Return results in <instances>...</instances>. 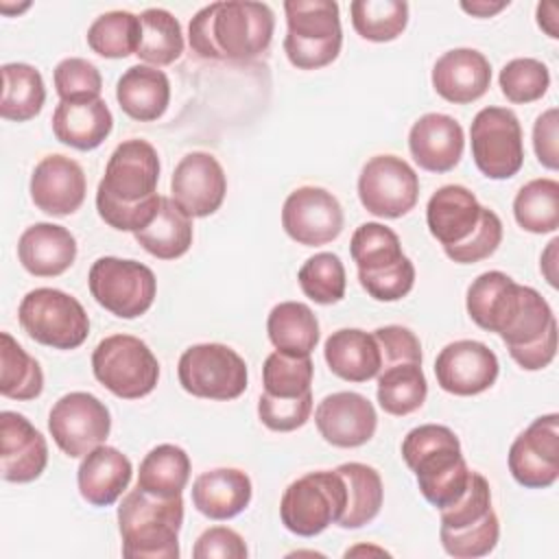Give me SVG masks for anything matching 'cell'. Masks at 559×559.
<instances>
[{
	"label": "cell",
	"mask_w": 559,
	"mask_h": 559,
	"mask_svg": "<svg viewBox=\"0 0 559 559\" xmlns=\"http://www.w3.org/2000/svg\"><path fill=\"white\" fill-rule=\"evenodd\" d=\"M159 181V157L153 144L140 138L120 142L107 159L105 175L96 190L98 216L118 231L144 229L162 197L155 192Z\"/></svg>",
	"instance_id": "1"
},
{
	"label": "cell",
	"mask_w": 559,
	"mask_h": 559,
	"mask_svg": "<svg viewBox=\"0 0 559 559\" xmlns=\"http://www.w3.org/2000/svg\"><path fill=\"white\" fill-rule=\"evenodd\" d=\"M469 319L496 332L507 349L537 343L557 321L548 301L531 286L518 284L502 271L480 273L467 288Z\"/></svg>",
	"instance_id": "2"
},
{
	"label": "cell",
	"mask_w": 559,
	"mask_h": 559,
	"mask_svg": "<svg viewBox=\"0 0 559 559\" xmlns=\"http://www.w3.org/2000/svg\"><path fill=\"white\" fill-rule=\"evenodd\" d=\"M273 31L275 15L264 2H212L190 20L188 41L201 59L247 61L269 48Z\"/></svg>",
	"instance_id": "3"
},
{
	"label": "cell",
	"mask_w": 559,
	"mask_h": 559,
	"mask_svg": "<svg viewBox=\"0 0 559 559\" xmlns=\"http://www.w3.org/2000/svg\"><path fill=\"white\" fill-rule=\"evenodd\" d=\"M402 459L415 474L421 496L437 509L456 502L467 489L472 469L461 454L459 437L441 424H421L406 432Z\"/></svg>",
	"instance_id": "4"
},
{
	"label": "cell",
	"mask_w": 559,
	"mask_h": 559,
	"mask_svg": "<svg viewBox=\"0 0 559 559\" xmlns=\"http://www.w3.org/2000/svg\"><path fill=\"white\" fill-rule=\"evenodd\" d=\"M183 524L181 496L159 498L131 489L118 507V531L127 559H177Z\"/></svg>",
	"instance_id": "5"
},
{
	"label": "cell",
	"mask_w": 559,
	"mask_h": 559,
	"mask_svg": "<svg viewBox=\"0 0 559 559\" xmlns=\"http://www.w3.org/2000/svg\"><path fill=\"white\" fill-rule=\"evenodd\" d=\"M284 52L299 70L332 63L343 46L338 4L334 0H286Z\"/></svg>",
	"instance_id": "6"
},
{
	"label": "cell",
	"mask_w": 559,
	"mask_h": 559,
	"mask_svg": "<svg viewBox=\"0 0 559 559\" xmlns=\"http://www.w3.org/2000/svg\"><path fill=\"white\" fill-rule=\"evenodd\" d=\"M347 504L345 480L336 469L308 472L293 480L280 500L282 524L299 535L314 537L330 524H338Z\"/></svg>",
	"instance_id": "7"
},
{
	"label": "cell",
	"mask_w": 559,
	"mask_h": 559,
	"mask_svg": "<svg viewBox=\"0 0 559 559\" xmlns=\"http://www.w3.org/2000/svg\"><path fill=\"white\" fill-rule=\"evenodd\" d=\"M94 378L122 400L148 395L159 380V362L148 345L131 334L103 338L92 354Z\"/></svg>",
	"instance_id": "8"
},
{
	"label": "cell",
	"mask_w": 559,
	"mask_h": 559,
	"mask_svg": "<svg viewBox=\"0 0 559 559\" xmlns=\"http://www.w3.org/2000/svg\"><path fill=\"white\" fill-rule=\"evenodd\" d=\"M22 330L55 349H76L90 334V319L81 301L59 288H35L17 308Z\"/></svg>",
	"instance_id": "9"
},
{
	"label": "cell",
	"mask_w": 559,
	"mask_h": 559,
	"mask_svg": "<svg viewBox=\"0 0 559 559\" xmlns=\"http://www.w3.org/2000/svg\"><path fill=\"white\" fill-rule=\"evenodd\" d=\"M179 384L186 393L205 400H236L247 389V362L223 343H199L188 347L177 365Z\"/></svg>",
	"instance_id": "10"
},
{
	"label": "cell",
	"mask_w": 559,
	"mask_h": 559,
	"mask_svg": "<svg viewBox=\"0 0 559 559\" xmlns=\"http://www.w3.org/2000/svg\"><path fill=\"white\" fill-rule=\"evenodd\" d=\"M87 286L96 304L120 319L144 314L157 293V280L146 264L114 255L98 258L90 266Z\"/></svg>",
	"instance_id": "11"
},
{
	"label": "cell",
	"mask_w": 559,
	"mask_h": 559,
	"mask_svg": "<svg viewBox=\"0 0 559 559\" xmlns=\"http://www.w3.org/2000/svg\"><path fill=\"white\" fill-rule=\"evenodd\" d=\"M472 157L489 179H509L524 164V142L518 116L507 107L480 109L469 127Z\"/></svg>",
	"instance_id": "12"
},
{
	"label": "cell",
	"mask_w": 559,
	"mask_h": 559,
	"mask_svg": "<svg viewBox=\"0 0 559 559\" xmlns=\"http://www.w3.org/2000/svg\"><path fill=\"white\" fill-rule=\"evenodd\" d=\"M48 430L63 454L79 459L105 443L111 430V415L96 395L72 391L52 404Z\"/></svg>",
	"instance_id": "13"
},
{
	"label": "cell",
	"mask_w": 559,
	"mask_h": 559,
	"mask_svg": "<svg viewBox=\"0 0 559 559\" xmlns=\"http://www.w3.org/2000/svg\"><path fill=\"white\" fill-rule=\"evenodd\" d=\"M358 199L373 216L400 218L419 199V177L397 155H373L358 175Z\"/></svg>",
	"instance_id": "14"
},
{
	"label": "cell",
	"mask_w": 559,
	"mask_h": 559,
	"mask_svg": "<svg viewBox=\"0 0 559 559\" xmlns=\"http://www.w3.org/2000/svg\"><path fill=\"white\" fill-rule=\"evenodd\" d=\"M343 207L338 199L319 186L293 190L282 207L284 231L304 247L328 245L343 231Z\"/></svg>",
	"instance_id": "15"
},
{
	"label": "cell",
	"mask_w": 559,
	"mask_h": 559,
	"mask_svg": "<svg viewBox=\"0 0 559 559\" xmlns=\"http://www.w3.org/2000/svg\"><path fill=\"white\" fill-rule=\"evenodd\" d=\"M509 472L528 489H546L559 478V415L537 417L509 448Z\"/></svg>",
	"instance_id": "16"
},
{
	"label": "cell",
	"mask_w": 559,
	"mask_h": 559,
	"mask_svg": "<svg viewBox=\"0 0 559 559\" xmlns=\"http://www.w3.org/2000/svg\"><path fill=\"white\" fill-rule=\"evenodd\" d=\"M227 192V177L212 153L192 151L179 159L170 179V199L190 216L214 214Z\"/></svg>",
	"instance_id": "17"
},
{
	"label": "cell",
	"mask_w": 559,
	"mask_h": 559,
	"mask_svg": "<svg viewBox=\"0 0 559 559\" xmlns=\"http://www.w3.org/2000/svg\"><path fill=\"white\" fill-rule=\"evenodd\" d=\"M500 365L496 354L480 341L463 338L448 343L435 360L437 384L452 395H478L493 386Z\"/></svg>",
	"instance_id": "18"
},
{
	"label": "cell",
	"mask_w": 559,
	"mask_h": 559,
	"mask_svg": "<svg viewBox=\"0 0 559 559\" xmlns=\"http://www.w3.org/2000/svg\"><path fill=\"white\" fill-rule=\"evenodd\" d=\"M314 424L328 443L336 448H358L373 437L378 415L365 395L338 391L317 404Z\"/></svg>",
	"instance_id": "19"
},
{
	"label": "cell",
	"mask_w": 559,
	"mask_h": 559,
	"mask_svg": "<svg viewBox=\"0 0 559 559\" xmlns=\"http://www.w3.org/2000/svg\"><path fill=\"white\" fill-rule=\"evenodd\" d=\"M87 192L85 173L72 157L46 155L31 175V199L35 207L50 216L74 214Z\"/></svg>",
	"instance_id": "20"
},
{
	"label": "cell",
	"mask_w": 559,
	"mask_h": 559,
	"mask_svg": "<svg viewBox=\"0 0 559 559\" xmlns=\"http://www.w3.org/2000/svg\"><path fill=\"white\" fill-rule=\"evenodd\" d=\"M48 463L44 435L20 413H0V467L9 483H31L41 476Z\"/></svg>",
	"instance_id": "21"
},
{
	"label": "cell",
	"mask_w": 559,
	"mask_h": 559,
	"mask_svg": "<svg viewBox=\"0 0 559 559\" xmlns=\"http://www.w3.org/2000/svg\"><path fill=\"white\" fill-rule=\"evenodd\" d=\"M435 92L454 105L478 100L491 83L489 59L476 48H452L432 66Z\"/></svg>",
	"instance_id": "22"
},
{
	"label": "cell",
	"mask_w": 559,
	"mask_h": 559,
	"mask_svg": "<svg viewBox=\"0 0 559 559\" xmlns=\"http://www.w3.org/2000/svg\"><path fill=\"white\" fill-rule=\"evenodd\" d=\"M463 148V127L448 114H424L408 131V151L415 164L428 173L452 170L461 162Z\"/></svg>",
	"instance_id": "23"
},
{
	"label": "cell",
	"mask_w": 559,
	"mask_h": 559,
	"mask_svg": "<svg viewBox=\"0 0 559 559\" xmlns=\"http://www.w3.org/2000/svg\"><path fill=\"white\" fill-rule=\"evenodd\" d=\"M483 207L472 190L459 183L441 186L426 205L430 234L445 247H456L476 229Z\"/></svg>",
	"instance_id": "24"
},
{
	"label": "cell",
	"mask_w": 559,
	"mask_h": 559,
	"mask_svg": "<svg viewBox=\"0 0 559 559\" xmlns=\"http://www.w3.org/2000/svg\"><path fill=\"white\" fill-rule=\"evenodd\" d=\"M17 258L35 277H57L76 258V238L63 225L35 223L17 240Z\"/></svg>",
	"instance_id": "25"
},
{
	"label": "cell",
	"mask_w": 559,
	"mask_h": 559,
	"mask_svg": "<svg viewBox=\"0 0 559 559\" xmlns=\"http://www.w3.org/2000/svg\"><path fill=\"white\" fill-rule=\"evenodd\" d=\"M133 465L127 454L111 445H98L87 452L76 469L79 493L92 507L114 504L131 483Z\"/></svg>",
	"instance_id": "26"
},
{
	"label": "cell",
	"mask_w": 559,
	"mask_h": 559,
	"mask_svg": "<svg viewBox=\"0 0 559 559\" xmlns=\"http://www.w3.org/2000/svg\"><path fill=\"white\" fill-rule=\"evenodd\" d=\"M114 116L103 98L59 100L52 111L55 138L76 151H92L111 133Z\"/></svg>",
	"instance_id": "27"
},
{
	"label": "cell",
	"mask_w": 559,
	"mask_h": 559,
	"mask_svg": "<svg viewBox=\"0 0 559 559\" xmlns=\"http://www.w3.org/2000/svg\"><path fill=\"white\" fill-rule=\"evenodd\" d=\"M251 493V478L236 467L203 472L192 483V504L210 520L236 518L249 507Z\"/></svg>",
	"instance_id": "28"
},
{
	"label": "cell",
	"mask_w": 559,
	"mask_h": 559,
	"mask_svg": "<svg viewBox=\"0 0 559 559\" xmlns=\"http://www.w3.org/2000/svg\"><path fill=\"white\" fill-rule=\"evenodd\" d=\"M120 109L140 122L157 120L170 103V81L164 70L153 66H131L116 83Z\"/></svg>",
	"instance_id": "29"
},
{
	"label": "cell",
	"mask_w": 559,
	"mask_h": 559,
	"mask_svg": "<svg viewBox=\"0 0 559 559\" xmlns=\"http://www.w3.org/2000/svg\"><path fill=\"white\" fill-rule=\"evenodd\" d=\"M330 371L347 382H367L380 371V349L373 334L358 328L332 332L323 345Z\"/></svg>",
	"instance_id": "30"
},
{
	"label": "cell",
	"mask_w": 559,
	"mask_h": 559,
	"mask_svg": "<svg viewBox=\"0 0 559 559\" xmlns=\"http://www.w3.org/2000/svg\"><path fill=\"white\" fill-rule=\"evenodd\" d=\"M133 236L146 253L159 260H175L192 245V218L173 199L162 197L153 221Z\"/></svg>",
	"instance_id": "31"
},
{
	"label": "cell",
	"mask_w": 559,
	"mask_h": 559,
	"mask_svg": "<svg viewBox=\"0 0 559 559\" xmlns=\"http://www.w3.org/2000/svg\"><path fill=\"white\" fill-rule=\"evenodd\" d=\"M269 341L277 352L310 356L319 343V321L310 306L301 301H280L266 319Z\"/></svg>",
	"instance_id": "32"
},
{
	"label": "cell",
	"mask_w": 559,
	"mask_h": 559,
	"mask_svg": "<svg viewBox=\"0 0 559 559\" xmlns=\"http://www.w3.org/2000/svg\"><path fill=\"white\" fill-rule=\"evenodd\" d=\"M336 472L345 480L347 504L338 520L341 528H360L369 524L382 507L384 487L380 474L365 463H343Z\"/></svg>",
	"instance_id": "33"
},
{
	"label": "cell",
	"mask_w": 559,
	"mask_h": 559,
	"mask_svg": "<svg viewBox=\"0 0 559 559\" xmlns=\"http://www.w3.org/2000/svg\"><path fill=\"white\" fill-rule=\"evenodd\" d=\"M190 478V459L175 443L155 445L140 463L138 487L159 498L181 496Z\"/></svg>",
	"instance_id": "34"
},
{
	"label": "cell",
	"mask_w": 559,
	"mask_h": 559,
	"mask_svg": "<svg viewBox=\"0 0 559 559\" xmlns=\"http://www.w3.org/2000/svg\"><path fill=\"white\" fill-rule=\"evenodd\" d=\"M46 100V85L37 68L28 63L2 66V100L0 116L4 120L24 122L35 118Z\"/></svg>",
	"instance_id": "35"
},
{
	"label": "cell",
	"mask_w": 559,
	"mask_h": 559,
	"mask_svg": "<svg viewBox=\"0 0 559 559\" xmlns=\"http://www.w3.org/2000/svg\"><path fill=\"white\" fill-rule=\"evenodd\" d=\"M378 404L389 415H411L426 402L428 382L417 362L391 365L378 371Z\"/></svg>",
	"instance_id": "36"
},
{
	"label": "cell",
	"mask_w": 559,
	"mask_h": 559,
	"mask_svg": "<svg viewBox=\"0 0 559 559\" xmlns=\"http://www.w3.org/2000/svg\"><path fill=\"white\" fill-rule=\"evenodd\" d=\"M349 253L358 266V275H376L406 260L397 234L382 223H362L356 227Z\"/></svg>",
	"instance_id": "37"
},
{
	"label": "cell",
	"mask_w": 559,
	"mask_h": 559,
	"mask_svg": "<svg viewBox=\"0 0 559 559\" xmlns=\"http://www.w3.org/2000/svg\"><path fill=\"white\" fill-rule=\"evenodd\" d=\"M140 26H142V33H140V46L135 55L142 61L157 68V66H170L181 57L183 52L181 24L170 11L151 7L140 13Z\"/></svg>",
	"instance_id": "38"
},
{
	"label": "cell",
	"mask_w": 559,
	"mask_h": 559,
	"mask_svg": "<svg viewBox=\"0 0 559 559\" xmlns=\"http://www.w3.org/2000/svg\"><path fill=\"white\" fill-rule=\"evenodd\" d=\"M44 391L39 362L9 334L0 332V393L11 400H35Z\"/></svg>",
	"instance_id": "39"
},
{
	"label": "cell",
	"mask_w": 559,
	"mask_h": 559,
	"mask_svg": "<svg viewBox=\"0 0 559 559\" xmlns=\"http://www.w3.org/2000/svg\"><path fill=\"white\" fill-rule=\"evenodd\" d=\"M513 216L524 231H555L559 227V183L544 177L522 186L513 199Z\"/></svg>",
	"instance_id": "40"
},
{
	"label": "cell",
	"mask_w": 559,
	"mask_h": 559,
	"mask_svg": "<svg viewBox=\"0 0 559 559\" xmlns=\"http://www.w3.org/2000/svg\"><path fill=\"white\" fill-rule=\"evenodd\" d=\"M140 15L131 11H107L87 28V46L107 59H124L135 55L140 46Z\"/></svg>",
	"instance_id": "41"
},
{
	"label": "cell",
	"mask_w": 559,
	"mask_h": 559,
	"mask_svg": "<svg viewBox=\"0 0 559 559\" xmlns=\"http://www.w3.org/2000/svg\"><path fill=\"white\" fill-rule=\"evenodd\" d=\"M354 31L369 41H393L408 24L404 0H354L349 4Z\"/></svg>",
	"instance_id": "42"
},
{
	"label": "cell",
	"mask_w": 559,
	"mask_h": 559,
	"mask_svg": "<svg viewBox=\"0 0 559 559\" xmlns=\"http://www.w3.org/2000/svg\"><path fill=\"white\" fill-rule=\"evenodd\" d=\"M297 280L304 295L314 304L330 306L345 297V266L336 253H314L301 264Z\"/></svg>",
	"instance_id": "43"
},
{
	"label": "cell",
	"mask_w": 559,
	"mask_h": 559,
	"mask_svg": "<svg viewBox=\"0 0 559 559\" xmlns=\"http://www.w3.org/2000/svg\"><path fill=\"white\" fill-rule=\"evenodd\" d=\"M314 365L310 356H290L273 352L266 356L262 367L264 393L275 397H297L310 391Z\"/></svg>",
	"instance_id": "44"
},
{
	"label": "cell",
	"mask_w": 559,
	"mask_h": 559,
	"mask_svg": "<svg viewBox=\"0 0 559 559\" xmlns=\"http://www.w3.org/2000/svg\"><path fill=\"white\" fill-rule=\"evenodd\" d=\"M500 90L507 96V100L526 105L533 100H539L548 85H550V72L546 63L533 57H518L511 59L502 70H500Z\"/></svg>",
	"instance_id": "45"
},
{
	"label": "cell",
	"mask_w": 559,
	"mask_h": 559,
	"mask_svg": "<svg viewBox=\"0 0 559 559\" xmlns=\"http://www.w3.org/2000/svg\"><path fill=\"white\" fill-rule=\"evenodd\" d=\"M441 546L450 557L474 559L489 555L500 537L498 515L491 511L480 522L465 528H439Z\"/></svg>",
	"instance_id": "46"
},
{
	"label": "cell",
	"mask_w": 559,
	"mask_h": 559,
	"mask_svg": "<svg viewBox=\"0 0 559 559\" xmlns=\"http://www.w3.org/2000/svg\"><path fill=\"white\" fill-rule=\"evenodd\" d=\"M52 79L61 100L100 98L103 76L98 68L83 57H68L59 61L52 72Z\"/></svg>",
	"instance_id": "47"
},
{
	"label": "cell",
	"mask_w": 559,
	"mask_h": 559,
	"mask_svg": "<svg viewBox=\"0 0 559 559\" xmlns=\"http://www.w3.org/2000/svg\"><path fill=\"white\" fill-rule=\"evenodd\" d=\"M491 489L483 474L472 472L467 489L463 496L445 509H439L441 528H465L480 522L487 513H491Z\"/></svg>",
	"instance_id": "48"
},
{
	"label": "cell",
	"mask_w": 559,
	"mask_h": 559,
	"mask_svg": "<svg viewBox=\"0 0 559 559\" xmlns=\"http://www.w3.org/2000/svg\"><path fill=\"white\" fill-rule=\"evenodd\" d=\"M312 413V391H306L297 397H275L269 393L260 395L258 417L260 421L275 432H290L301 428Z\"/></svg>",
	"instance_id": "49"
},
{
	"label": "cell",
	"mask_w": 559,
	"mask_h": 559,
	"mask_svg": "<svg viewBox=\"0 0 559 559\" xmlns=\"http://www.w3.org/2000/svg\"><path fill=\"white\" fill-rule=\"evenodd\" d=\"M500 242H502V223L493 210L483 207L480 221L476 229L469 234V238L456 247H445L443 251L450 260L459 264H474L489 258Z\"/></svg>",
	"instance_id": "50"
},
{
	"label": "cell",
	"mask_w": 559,
	"mask_h": 559,
	"mask_svg": "<svg viewBox=\"0 0 559 559\" xmlns=\"http://www.w3.org/2000/svg\"><path fill=\"white\" fill-rule=\"evenodd\" d=\"M373 338L380 349V369L402 362L421 365V343L404 325H384L373 330Z\"/></svg>",
	"instance_id": "51"
},
{
	"label": "cell",
	"mask_w": 559,
	"mask_h": 559,
	"mask_svg": "<svg viewBox=\"0 0 559 559\" xmlns=\"http://www.w3.org/2000/svg\"><path fill=\"white\" fill-rule=\"evenodd\" d=\"M358 282L369 297L378 301H397L411 293L415 284V266L406 258L402 264L389 271H382L376 275H358Z\"/></svg>",
	"instance_id": "52"
},
{
	"label": "cell",
	"mask_w": 559,
	"mask_h": 559,
	"mask_svg": "<svg viewBox=\"0 0 559 559\" xmlns=\"http://www.w3.org/2000/svg\"><path fill=\"white\" fill-rule=\"evenodd\" d=\"M245 539L227 526H210L205 528L192 548L194 559H245L247 557Z\"/></svg>",
	"instance_id": "53"
},
{
	"label": "cell",
	"mask_w": 559,
	"mask_h": 559,
	"mask_svg": "<svg viewBox=\"0 0 559 559\" xmlns=\"http://www.w3.org/2000/svg\"><path fill=\"white\" fill-rule=\"evenodd\" d=\"M533 148L542 166L557 170L559 155H557V109L555 107L537 116L533 127Z\"/></svg>",
	"instance_id": "54"
},
{
	"label": "cell",
	"mask_w": 559,
	"mask_h": 559,
	"mask_svg": "<svg viewBox=\"0 0 559 559\" xmlns=\"http://www.w3.org/2000/svg\"><path fill=\"white\" fill-rule=\"evenodd\" d=\"M511 358L526 371H539L548 367L557 354V325H552L537 343L524 347H511Z\"/></svg>",
	"instance_id": "55"
},
{
	"label": "cell",
	"mask_w": 559,
	"mask_h": 559,
	"mask_svg": "<svg viewBox=\"0 0 559 559\" xmlns=\"http://www.w3.org/2000/svg\"><path fill=\"white\" fill-rule=\"evenodd\" d=\"M557 4L555 2H539L537 4V24L542 31H546L548 37L557 39L559 37V28H557Z\"/></svg>",
	"instance_id": "56"
},
{
	"label": "cell",
	"mask_w": 559,
	"mask_h": 559,
	"mask_svg": "<svg viewBox=\"0 0 559 559\" xmlns=\"http://www.w3.org/2000/svg\"><path fill=\"white\" fill-rule=\"evenodd\" d=\"M507 7H509V0H500V2H489V0L461 2V9L469 15H476V17H491V15H496L498 11H502Z\"/></svg>",
	"instance_id": "57"
},
{
	"label": "cell",
	"mask_w": 559,
	"mask_h": 559,
	"mask_svg": "<svg viewBox=\"0 0 559 559\" xmlns=\"http://www.w3.org/2000/svg\"><path fill=\"white\" fill-rule=\"evenodd\" d=\"M557 245H559V240H557V238H552V240L548 242V247H546L544 255H542V271H544V275H546V280H548V284H550V286H557V273H555Z\"/></svg>",
	"instance_id": "58"
}]
</instances>
